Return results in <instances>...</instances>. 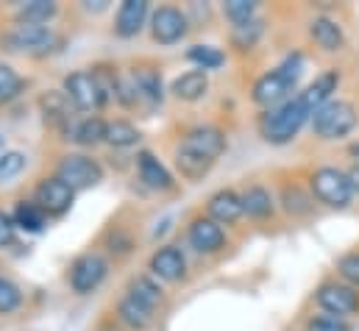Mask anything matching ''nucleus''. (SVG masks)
<instances>
[{"label": "nucleus", "mask_w": 359, "mask_h": 331, "mask_svg": "<svg viewBox=\"0 0 359 331\" xmlns=\"http://www.w3.org/2000/svg\"><path fill=\"white\" fill-rule=\"evenodd\" d=\"M176 167H179V173L187 181H201L215 167V162L201 159V156H195V154H189L184 148H176Z\"/></svg>", "instance_id": "c85d7f7f"}, {"label": "nucleus", "mask_w": 359, "mask_h": 331, "mask_svg": "<svg viewBox=\"0 0 359 331\" xmlns=\"http://www.w3.org/2000/svg\"><path fill=\"white\" fill-rule=\"evenodd\" d=\"M309 184H312V195L320 203L332 206V209H346L351 203V198H354V189H351L348 175L343 170H337V167H320V170H315Z\"/></svg>", "instance_id": "20e7f679"}, {"label": "nucleus", "mask_w": 359, "mask_h": 331, "mask_svg": "<svg viewBox=\"0 0 359 331\" xmlns=\"http://www.w3.org/2000/svg\"><path fill=\"white\" fill-rule=\"evenodd\" d=\"M148 0H126L120 8H117V17H114V34L120 39H131L142 31L145 20H148Z\"/></svg>", "instance_id": "2eb2a0df"}, {"label": "nucleus", "mask_w": 359, "mask_h": 331, "mask_svg": "<svg viewBox=\"0 0 359 331\" xmlns=\"http://www.w3.org/2000/svg\"><path fill=\"white\" fill-rule=\"evenodd\" d=\"M151 273L162 281H181L187 276V259L176 245H162L151 256Z\"/></svg>", "instance_id": "4468645a"}, {"label": "nucleus", "mask_w": 359, "mask_h": 331, "mask_svg": "<svg viewBox=\"0 0 359 331\" xmlns=\"http://www.w3.org/2000/svg\"><path fill=\"white\" fill-rule=\"evenodd\" d=\"M106 142L114 145V148H131V145L140 142V128L128 120H114L106 128Z\"/></svg>", "instance_id": "c756f323"}, {"label": "nucleus", "mask_w": 359, "mask_h": 331, "mask_svg": "<svg viewBox=\"0 0 359 331\" xmlns=\"http://www.w3.org/2000/svg\"><path fill=\"white\" fill-rule=\"evenodd\" d=\"M76 201V189H70L59 175H50V178H42L36 192H34V203L48 215V217H62L70 212Z\"/></svg>", "instance_id": "6e6552de"}, {"label": "nucleus", "mask_w": 359, "mask_h": 331, "mask_svg": "<svg viewBox=\"0 0 359 331\" xmlns=\"http://www.w3.org/2000/svg\"><path fill=\"white\" fill-rule=\"evenodd\" d=\"M11 220H14V229H22L28 234H39L45 229V223H48V215L34 201H20L14 215H11Z\"/></svg>", "instance_id": "b1692460"}, {"label": "nucleus", "mask_w": 359, "mask_h": 331, "mask_svg": "<svg viewBox=\"0 0 359 331\" xmlns=\"http://www.w3.org/2000/svg\"><path fill=\"white\" fill-rule=\"evenodd\" d=\"M240 198H243V212H245L248 217L262 220V217H270V215H273V198H270V192L265 187L254 184V187H248Z\"/></svg>", "instance_id": "bb28decb"}, {"label": "nucleus", "mask_w": 359, "mask_h": 331, "mask_svg": "<svg viewBox=\"0 0 359 331\" xmlns=\"http://www.w3.org/2000/svg\"><path fill=\"white\" fill-rule=\"evenodd\" d=\"M22 86H25V81L20 79V73L11 65H3L0 62V103L14 100L22 92Z\"/></svg>", "instance_id": "72a5a7b5"}, {"label": "nucleus", "mask_w": 359, "mask_h": 331, "mask_svg": "<svg viewBox=\"0 0 359 331\" xmlns=\"http://www.w3.org/2000/svg\"><path fill=\"white\" fill-rule=\"evenodd\" d=\"M20 304H22V292H20V287H17L14 281H8V278H0V315H11V312H17Z\"/></svg>", "instance_id": "c9c22d12"}, {"label": "nucleus", "mask_w": 359, "mask_h": 331, "mask_svg": "<svg viewBox=\"0 0 359 331\" xmlns=\"http://www.w3.org/2000/svg\"><path fill=\"white\" fill-rule=\"evenodd\" d=\"M11 240H14V220H11V215L0 212V248L8 245Z\"/></svg>", "instance_id": "ea45409f"}, {"label": "nucleus", "mask_w": 359, "mask_h": 331, "mask_svg": "<svg viewBox=\"0 0 359 331\" xmlns=\"http://www.w3.org/2000/svg\"><path fill=\"white\" fill-rule=\"evenodd\" d=\"M59 14V6L53 0H31L17 8V22L25 25H48Z\"/></svg>", "instance_id": "a878e982"}, {"label": "nucleus", "mask_w": 359, "mask_h": 331, "mask_svg": "<svg viewBox=\"0 0 359 331\" xmlns=\"http://www.w3.org/2000/svg\"><path fill=\"white\" fill-rule=\"evenodd\" d=\"M28 165V159H25V154H20V151H6L3 156H0V184H8L11 178H17L22 170Z\"/></svg>", "instance_id": "f704fd0d"}, {"label": "nucleus", "mask_w": 359, "mask_h": 331, "mask_svg": "<svg viewBox=\"0 0 359 331\" xmlns=\"http://www.w3.org/2000/svg\"><path fill=\"white\" fill-rule=\"evenodd\" d=\"M309 36L315 39V45L326 53H334L346 45V36H343V28L332 20V17H315L309 22Z\"/></svg>", "instance_id": "6ab92c4d"}, {"label": "nucleus", "mask_w": 359, "mask_h": 331, "mask_svg": "<svg viewBox=\"0 0 359 331\" xmlns=\"http://www.w3.org/2000/svg\"><path fill=\"white\" fill-rule=\"evenodd\" d=\"M117 318H120L123 326H128L131 331H145L154 323V309H148V306H142V304H137L134 298L126 295L117 304Z\"/></svg>", "instance_id": "4be33fe9"}, {"label": "nucleus", "mask_w": 359, "mask_h": 331, "mask_svg": "<svg viewBox=\"0 0 359 331\" xmlns=\"http://www.w3.org/2000/svg\"><path fill=\"white\" fill-rule=\"evenodd\" d=\"M262 31H265V22H262L259 17H254V20L243 22V25H234L231 42H234V48H240V50H251V48L259 42Z\"/></svg>", "instance_id": "7c9ffc66"}, {"label": "nucleus", "mask_w": 359, "mask_h": 331, "mask_svg": "<svg viewBox=\"0 0 359 331\" xmlns=\"http://www.w3.org/2000/svg\"><path fill=\"white\" fill-rule=\"evenodd\" d=\"M301 67H304V59L295 56V59H287L281 67L265 73L259 81L254 83V103L259 106H276L281 103L298 83V76H301Z\"/></svg>", "instance_id": "7ed1b4c3"}, {"label": "nucleus", "mask_w": 359, "mask_h": 331, "mask_svg": "<svg viewBox=\"0 0 359 331\" xmlns=\"http://www.w3.org/2000/svg\"><path fill=\"white\" fill-rule=\"evenodd\" d=\"M109 245H111V253L117 250L120 256H126V253H131V237L123 234V231H114L111 240H109Z\"/></svg>", "instance_id": "a19ab883"}, {"label": "nucleus", "mask_w": 359, "mask_h": 331, "mask_svg": "<svg viewBox=\"0 0 359 331\" xmlns=\"http://www.w3.org/2000/svg\"><path fill=\"white\" fill-rule=\"evenodd\" d=\"M346 175H348V181H351V189H354V192H359V165L351 167Z\"/></svg>", "instance_id": "79ce46f5"}, {"label": "nucleus", "mask_w": 359, "mask_h": 331, "mask_svg": "<svg viewBox=\"0 0 359 331\" xmlns=\"http://www.w3.org/2000/svg\"><path fill=\"white\" fill-rule=\"evenodd\" d=\"M315 301L323 312L334 315V318H346L354 315L359 309V292L348 284H337V281H326L320 284V290L315 292Z\"/></svg>", "instance_id": "9d476101"}, {"label": "nucleus", "mask_w": 359, "mask_h": 331, "mask_svg": "<svg viewBox=\"0 0 359 331\" xmlns=\"http://www.w3.org/2000/svg\"><path fill=\"white\" fill-rule=\"evenodd\" d=\"M281 203H284V209L290 212V215H309L312 212V198L306 195V192H301V187H284L281 189Z\"/></svg>", "instance_id": "473e14b6"}, {"label": "nucleus", "mask_w": 359, "mask_h": 331, "mask_svg": "<svg viewBox=\"0 0 359 331\" xmlns=\"http://www.w3.org/2000/svg\"><path fill=\"white\" fill-rule=\"evenodd\" d=\"M106 273H109V262L100 253H84L70 267V287L79 295H90L103 284Z\"/></svg>", "instance_id": "1a4fd4ad"}, {"label": "nucleus", "mask_w": 359, "mask_h": 331, "mask_svg": "<svg viewBox=\"0 0 359 331\" xmlns=\"http://www.w3.org/2000/svg\"><path fill=\"white\" fill-rule=\"evenodd\" d=\"M128 298H134L137 304H142V306H148V309H156V306L165 301V292H162V287H159L154 278L137 276V278L128 281Z\"/></svg>", "instance_id": "393cba45"}, {"label": "nucleus", "mask_w": 359, "mask_h": 331, "mask_svg": "<svg viewBox=\"0 0 359 331\" xmlns=\"http://www.w3.org/2000/svg\"><path fill=\"white\" fill-rule=\"evenodd\" d=\"M187 240L198 253H215L226 245V231L212 217H195L187 229Z\"/></svg>", "instance_id": "ddd939ff"}, {"label": "nucleus", "mask_w": 359, "mask_h": 331, "mask_svg": "<svg viewBox=\"0 0 359 331\" xmlns=\"http://www.w3.org/2000/svg\"><path fill=\"white\" fill-rule=\"evenodd\" d=\"M206 212H209V217H212L215 223H220V226H229V223L240 220V215H245V212H243V198H240L237 192H231V189L215 192V195L209 198V203H206Z\"/></svg>", "instance_id": "f3484780"}, {"label": "nucleus", "mask_w": 359, "mask_h": 331, "mask_svg": "<svg viewBox=\"0 0 359 331\" xmlns=\"http://www.w3.org/2000/svg\"><path fill=\"white\" fill-rule=\"evenodd\" d=\"M106 128H109V123H106L103 117L92 114V117L81 120V123L76 126V131H73V140H76L79 145H84V148H95V145L106 142Z\"/></svg>", "instance_id": "cd10ccee"}, {"label": "nucleus", "mask_w": 359, "mask_h": 331, "mask_svg": "<svg viewBox=\"0 0 359 331\" xmlns=\"http://www.w3.org/2000/svg\"><path fill=\"white\" fill-rule=\"evenodd\" d=\"M3 154H6V151H3V140H0V156H3Z\"/></svg>", "instance_id": "37998d69"}, {"label": "nucleus", "mask_w": 359, "mask_h": 331, "mask_svg": "<svg viewBox=\"0 0 359 331\" xmlns=\"http://www.w3.org/2000/svg\"><path fill=\"white\" fill-rule=\"evenodd\" d=\"M309 117H312V112H309V106L304 103L301 95L292 97V100H284L281 106L270 109L262 117V137L273 145H284L304 128V123Z\"/></svg>", "instance_id": "f257e3e1"}, {"label": "nucleus", "mask_w": 359, "mask_h": 331, "mask_svg": "<svg viewBox=\"0 0 359 331\" xmlns=\"http://www.w3.org/2000/svg\"><path fill=\"white\" fill-rule=\"evenodd\" d=\"M56 42H59V36H56L48 25H25V22H17V25L6 34V45H8V50L31 53V56H42V53H48Z\"/></svg>", "instance_id": "423d86ee"}, {"label": "nucleus", "mask_w": 359, "mask_h": 331, "mask_svg": "<svg viewBox=\"0 0 359 331\" xmlns=\"http://www.w3.org/2000/svg\"><path fill=\"white\" fill-rule=\"evenodd\" d=\"M179 148L201 156V159H209V162H217L226 151V134L220 128H212V126H201V128H192L187 131V137L181 140Z\"/></svg>", "instance_id": "9b49d317"}, {"label": "nucleus", "mask_w": 359, "mask_h": 331, "mask_svg": "<svg viewBox=\"0 0 359 331\" xmlns=\"http://www.w3.org/2000/svg\"><path fill=\"white\" fill-rule=\"evenodd\" d=\"M39 106H42L45 120H48L50 126H56V128H67V126H70V120H73V114H70V97H67L62 89L42 95Z\"/></svg>", "instance_id": "aec40b11"}, {"label": "nucleus", "mask_w": 359, "mask_h": 331, "mask_svg": "<svg viewBox=\"0 0 359 331\" xmlns=\"http://www.w3.org/2000/svg\"><path fill=\"white\" fill-rule=\"evenodd\" d=\"M337 83H340V73H337V70H329V73L318 76L315 81L301 92V97H304V103L309 106V112H312V114H315L320 106H326L329 100H334L332 95L337 92Z\"/></svg>", "instance_id": "a211bd4d"}, {"label": "nucleus", "mask_w": 359, "mask_h": 331, "mask_svg": "<svg viewBox=\"0 0 359 331\" xmlns=\"http://www.w3.org/2000/svg\"><path fill=\"white\" fill-rule=\"evenodd\" d=\"M56 175L76 192L81 189H92L103 181V167L97 165L95 159L84 156V154H67L59 167H56Z\"/></svg>", "instance_id": "39448f33"}, {"label": "nucleus", "mask_w": 359, "mask_h": 331, "mask_svg": "<svg viewBox=\"0 0 359 331\" xmlns=\"http://www.w3.org/2000/svg\"><path fill=\"white\" fill-rule=\"evenodd\" d=\"M306 331H351V326L334 315H315L306 320Z\"/></svg>", "instance_id": "58836bf2"}, {"label": "nucleus", "mask_w": 359, "mask_h": 331, "mask_svg": "<svg viewBox=\"0 0 359 331\" xmlns=\"http://www.w3.org/2000/svg\"><path fill=\"white\" fill-rule=\"evenodd\" d=\"M187 59L192 62V65H198V70H217L223 62H226V56L217 50V48H212V45H192L189 50H187Z\"/></svg>", "instance_id": "2f4dec72"}, {"label": "nucleus", "mask_w": 359, "mask_h": 331, "mask_svg": "<svg viewBox=\"0 0 359 331\" xmlns=\"http://www.w3.org/2000/svg\"><path fill=\"white\" fill-rule=\"evenodd\" d=\"M337 273L340 278L348 284V287H359V253H346L340 262H337Z\"/></svg>", "instance_id": "4c0bfd02"}, {"label": "nucleus", "mask_w": 359, "mask_h": 331, "mask_svg": "<svg viewBox=\"0 0 359 331\" xmlns=\"http://www.w3.org/2000/svg\"><path fill=\"white\" fill-rule=\"evenodd\" d=\"M67 97H70V103L76 106V109H81V112H97V109H103V103L109 100L106 97V92L100 89V83L97 79L87 73V70H79V73H70L67 79H65V89H62Z\"/></svg>", "instance_id": "0eeeda50"}, {"label": "nucleus", "mask_w": 359, "mask_h": 331, "mask_svg": "<svg viewBox=\"0 0 359 331\" xmlns=\"http://www.w3.org/2000/svg\"><path fill=\"white\" fill-rule=\"evenodd\" d=\"M137 173H140L142 184L151 187V189H156V192H168V189L176 187L170 170L162 165L151 151H140L137 154Z\"/></svg>", "instance_id": "dca6fc26"}, {"label": "nucleus", "mask_w": 359, "mask_h": 331, "mask_svg": "<svg viewBox=\"0 0 359 331\" xmlns=\"http://www.w3.org/2000/svg\"><path fill=\"white\" fill-rule=\"evenodd\" d=\"M206 89H209V76H206L203 70H189V73L179 76V79L173 81V86H170V92H173L179 100H187V103L201 100V97L206 95Z\"/></svg>", "instance_id": "412c9836"}, {"label": "nucleus", "mask_w": 359, "mask_h": 331, "mask_svg": "<svg viewBox=\"0 0 359 331\" xmlns=\"http://www.w3.org/2000/svg\"><path fill=\"white\" fill-rule=\"evenodd\" d=\"M131 81H134V89H137V100L162 103V76L154 67H137L131 73Z\"/></svg>", "instance_id": "5701e85b"}, {"label": "nucleus", "mask_w": 359, "mask_h": 331, "mask_svg": "<svg viewBox=\"0 0 359 331\" xmlns=\"http://www.w3.org/2000/svg\"><path fill=\"white\" fill-rule=\"evenodd\" d=\"M151 34L159 45H176L187 34V14L176 6H159L151 17Z\"/></svg>", "instance_id": "f8f14e48"}, {"label": "nucleus", "mask_w": 359, "mask_h": 331, "mask_svg": "<svg viewBox=\"0 0 359 331\" xmlns=\"http://www.w3.org/2000/svg\"><path fill=\"white\" fill-rule=\"evenodd\" d=\"M223 11H226V17L234 25H243V22H248V20L257 17V3H251V0H229L223 6Z\"/></svg>", "instance_id": "e433bc0d"}, {"label": "nucleus", "mask_w": 359, "mask_h": 331, "mask_svg": "<svg viewBox=\"0 0 359 331\" xmlns=\"http://www.w3.org/2000/svg\"><path fill=\"white\" fill-rule=\"evenodd\" d=\"M357 120L359 114L354 109V103L334 97V100H329L326 106H320L312 114V131L320 140H343L357 128Z\"/></svg>", "instance_id": "f03ea898"}]
</instances>
